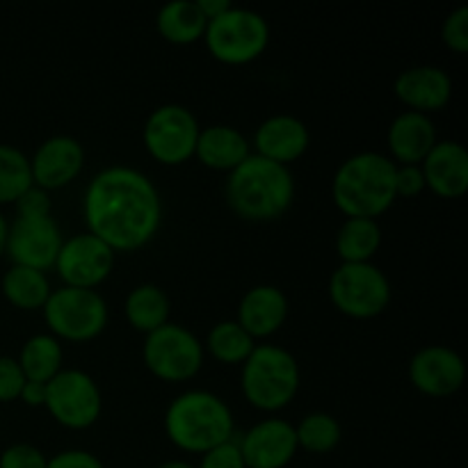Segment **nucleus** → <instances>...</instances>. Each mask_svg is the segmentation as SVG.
<instances>
[{"instance_id": "obj_1", "label": "nucleus", "mask_w": 468, "mask_h": 468, "mask_svg": "<svg viewBox=\"0 0 468 468\" xmlns=\"http://www.w3.org/2000/svg\"><path fill=\"white\" fill-rule=\"evenodd\" d=\"M87 233L117 254L149 245L163 224V201L146 174L128 165H112L96 174L82 197Z\"/></svg>"}, {"instance_id": "obj_2", "label": "nucleus", "mask_w": 468, "mask_h": 468, "mask_svg": "<svg viewBox=\"0 0 468 468\" xmlns=\"http://www.w3.org/2000/svg\"><path fill=\"white\" fill-rule=\"evenodd\" d=\"M224 197L233 213L247 222H274L295 201V178L283 165L251 154L227 174Z\"/></svg>"}, {"instance_id": "obj_3", "label": "nucleus", "mask_w": 468, "mask_h": 468, "mask_svg": "<svg viewBox=\"0 0 468 468\" xmlns=\"http://www.w3.org/2000/svg\"><path fill=\"white\" fill-rule=\"evenodd\" d=\"M334 206L346 218L378 219L396 204V163L378 151L350 155L332 181Z\"/></svg>"}, {"instance_id": "obj_4", "label": "nucleus", "mask_w": 468, "mask_h": 468, "mask_svg": "<svg viewBox=\"0 0 468 468\" xmlns=\"http://www.w3.org/2000/svg\"><path fill=\"white\" fill-rule=\"evenodd\" d=\"M169 443L190 455H206L236 437L231 407L210 391H186L165 411Z\"/></svg>"}, {"instance_id": "obj_5", "label": "nucleus", "mask_w": 468, "mask_h": 468, "mask_svg": "<svg viewBox=\"0 0 468 468\" xmlns=\"http://www.w3.org/2000/svg\"><path fill=\"white\" fill-rule=\"evenodd\" d=\"M300 366L286 347L256 346L240 370V388L254 410L274 414L295 400L300 391Z\"/></svg>"}, {"instance_id": "obj_6", "label": "nucleus", "mask_w": 468, "mask_h": 468, "mask_svg": "<svg viewBox=\"0 0 468 468\" xmlns=\"http://www.w3.org/2000/svg\"><path fill=\"white\" fill-rule=\"evenodd\" d=\"M46 327L58 341L87 343L99 338L108 327V302L99 291L62 286L50 292L44 304Z\"/></svg>"}, {"instance_id": "obj_7", "label": "nucleus", "mask_w": 468, "mask_h": 468, "mask_svg": "<svg viewBox=\"0 0 468 468\" xmlns=\"http://www.w3.org/2000/svg\"><path fill=\"white\" fill-rule=\"evenodd\" d=\"M204 41L218 62L242 67L265 53L270 44V26L254 9L231 5L222 16L208 21Z\"/></svg>"}, {"instance_id": "obj_8", "label": "nucleus", "mask_w": 468, "mask_h": 468, "mask_svg": "<svg viewBox=\"0 0 468 468\" xmlns=\"http://www.w3.org/2000/svg\"><path fill=\"white\" fill-rule=\"evenodd\" d=\"M329 300L352 320H373L391 304V283L373 263H341L329 277Z\"/></svg>"}, {"instance_id": "obj_9", "label": "nucleus", "mask_w": 468, "mask_h": 468, "mask_svg": "<svg viewBox=\"0 0 468 468\" xmlns=\"http://www.w3.org/2000/svg\"><path fill=\"white\" fill-rule=\"evenodd\" d=\"M206 350L199 338L183 324L167 323L146 334L142 359L154 378L169 384L190 382L204 366Z\"/></svg>"}, {"instance_id": "obj_10", "label": "nucleus", "mask_w": 468, "mask_h": 468, "mask_svg": "<svg viewBox=\"0 0 468 468\" xmlns=\"http://www.w3.org/2000/svg\"><path fill=\"white\" fill-rule=\"evenodd\" d=\"M199 131V122L192 110L178 103H165L146 117L142 140L155 163L176 167L195 158Z\"/></svg>"}, {"instance_id": "obj_11", "label": "nucleus", "mask_w": 468, "mask_h": 468, "mask_svg": "<svg viewBox=\"0 0 468 468\" xmlns=\"http://www.w3.org/2000/svg\"><path fill=\"white\" fill-rule=\"evenodd\" d=\"M44 407L67 430H90L103 411V393L91 375L64 368L46 384Z\"/></svg>"}, {"instance_id": "obj_12", "label": "nucleus", "mask_w": 468, "mask_h": 468, "mask_svg": "<svg viewBox=\"0 0 468 468\" xmlns=\"http://www.w3.org/2000/svg\"><path fill=\"white\" fill-rule=\"evenodd\" d=\"M62 242V231H59L53 215H46V218H21V215H16L7 227L5 256L12 261V265H23V268L46 272L55 265Z\"/></svg>"}, {"instance_id": "obj_13", "label": "nucleus", "mask_w": 468, "mask_h": 468, "mask_svg": "<svg viewBox=\"0 0 468 468\" xmlns=\"http://www.w3.org/2000/svg\"><path fill=\"white\" fill-rule=\"evenodd\" d=\"M55 272L69 288L96 291L114 270V251L91 233H76L62 242Z\"/></svg>"}, {"instance_id": "obj_14", "label": "nucleus", "mask_w": 468, "mask_h": 468, "mask_svg": "<svg viewBox=\"0 0 468 468\" xmlns=\"http://www.w3.org/2000/svg\"><path fill=\"white\" fill-rule=\"evenodd\" d=\"M466 379L464 359L446 346L420 347L410 361V382L430 398L455 396Z\"/></svg>"}, {"instance_id": "obj_15", "label": "nucleus", "mask_w": 468, "mask_h": 468, "mask_svg": "<svg viewBox=\"0 0 468 468\" xmlns=\"http://www.w3.org/2000/svg\"><path fill=\"white\" fill-rule=\"evenodd\" d=\"M85 167V146L71 135H53L30 158L32 183L50 195L76 181Z\"/></svg>"}, {"instance_id": "obj_16", "label": "nucleus", "mask_w": 468, "mask_h": 468, "mask_svg": "<svg viewBox=\"0 0 468 468\" xmlns=\"http://www.w3.org/2000/svg\"><path fill=\"white\" fill-rule=\"evenodd\" d=\"M247 468H286L297 455L295 425L283 419H265L238 439Z\"/></svg>"}, {"instance_id": "obj_17", "label": "nucleus", "mask_w": 468, "mask_h": 468, "mask_svg": "<svg viewBox=\"0 0 468 468\" xmlns=\"http://www.w3.org/2000/svg\"><path fill=\"white\" fill-rule=\"evenodd\" d=\"M398 101L411 110V112L432 114L446 108L452 96V80L443 69L430 67H411L405 69L393 82Z\"/></svg>"}, {"instance_id": "obj_18", "label": "nucleus", "mask_w": 468, "mask_h": 468, "mask_svg": "<svg viewBox=\"0 0 468 468\" xmlns=\"http://www.w3.org/2000/svg\"><path fill=\"white\" fill-rule=\"evenodd\" d=\"M311 144L309 128L302 119L292 114H274L268 117L254 133V154L265 160L283 165L300 160Z\"/></svg>"}, {"instance_id": "obj_19", "label": "nucleus", "mask_w": 468, "mask_h": 468, "mask_svg": "<svg viewBox=\"0 0 468 468\" xmlns=\"http://www.w3.org/2000/svg\"><path fill=\"white\" fill-rule=\"evenodd\" d=\"M420 169L425 187L441 199H460L468 190V154L460 142H437L428 158L420 163Z\"/></svg>"}, {"instance_id": "obj_20", "label": "nucleus", "mask_w": 468, "mask_h": 468, "mask_svg": "<svg viewBox=\"0 0 468 468\" xmlns=\"http://www.w3.org/2000/svg\"><path fill=\"white\" fill-rule=\"evenodd\" d=\"M288 297L282 288L261 283L250 288L238 304L236 323L251 338H270L286 324Z\"/></svg>"}, {"instance_id": "obj_21", "label": "nucleus", "mask_w": 468, "mask_h": 468, "mask_svg": "<svg viewBox=\"0 0 468 468\" xmlns=\"http://www.w3.org/2000/svg\"><path fill=\"white\" fill-rule=\"evenodd\" d=\"M437 142V126L432 117L407 110L398 114L388 126V158L398 165H420Z\"/></svg>"}, {"instance_id": "obj_22", "label": "nucleus", "mask_w": 468, "mask_h": 468, "mask_svg": "<svg viewBox=\"0 0 468 468\" xmlns=\"http://www.w3.org/2000/svg\"><path fill=\"white\" fill-rule=\"evenodd\" d=\"M250 155V140L238 128L227 126V123H215V126L199 131L195 158L213 172H233Z\"/></svg>"}, {"instance_id": "obj_23", "label": "nucleus", "mask_w": 468, "mask_h": 468, "mask_svg": "<svg viewBox=\"0 0 468 468\" xmlns=\"http://www.w3.org/2000/svg\"><path fill=\"white\" fill-rule=\"evenodd\" d=\"M206 16L197 7V0H174L160 7L155 16V27L160 37L174 46H190L204 39Z\"/></svg>"}, {"instance_id": "obj_24", "label": "nucleus", "mask_w": 468, "mask_h": 468, "mask_svg": "<svg viewBox=\"0 0 468 468\" xmlns=\"http://www.w3.org/2000/svg\"><path fill=\"white\" fill-rule=\"evenodd\" d=\"M169 304L167 292L155 283H142L135 286L126 297L123 314H126L128 324L140 334H151L169 323Z\"/></svg>"}, {"instance_id": "obj_25", "label": "nucleus", "mask_w": 468, "mask_h": 468, "mask_svg": "<svg viewBox=\"0 0 468 468\" xmlns=\"http://www.w3.org/2000/svg\"><path fill=\"white\" fill-rule=\"evenodd\" d=\"M382 247V229L378 219L346 218L336 233V254L341 263H373Z\"/></svg>"}, {"instance_id": "obj_26", "label": "nucleus", "mask_w": 468, "mask_h": 468, "mask_svg": "<svg viewBox=\"0 0 468 468\" xmlns=\"http://www.w3.org/2000/svg\"><path fill=\"white\" fill-rule=\"evenodd\" d=\"M0 291H3L5 300L12 306H16V309L41 311L46 302H48L53 288H50L46 272L23 268V265H12V268L3 274Z\"/></svg>"}, {"instance_id": "obj_27", "label": "nucleus", "mask_w": 468, "mask_h": 468, "mask_svg": "<svg viewBox=\"0 0 468 468\" xmlns=\"http://www.w3.org/2000/svg\"><path fill=\"white\" fill-rule=\"evenodd\" d=\"M16 361L27 382L48 384L59 370H64L62 343L50 334H35L23 343Z\"/></svg>"}, {"instance_id": "obj_28", "label": "nucleus", "mask_w": 468, "mask_h": 468, "mask_svg": "<svg viewBox=\"0 0 468 468\" xmlns=\"http://www.w3.org/2000/svg\"><path fill=\"white\" fill-rule=\"evenodd\" d=\"M254 347L256 341L236 320H224V323H218L210 329L204 350H208V355L219 364L242 366L247 356L254 352Z\"/></svg>"}, {"instance_id": "obj_29", "label": "nucleus", "mask_w": 468, "mask_h": 468, "mask_svg": "<svg viewBox=\"0 0 468 468\" xmlns=\"http://www.w3.org/2000/svg\"><path fill=\"white\" fill-rule=\"evenodd\" d=\"M297 448L311 455H327L341 443V423L332 414L314 411L295 425Z\"/></svg>"}, {"instance_id": "obj_30", "label": "nucleus", "mask_w": 468, "mask_h": 468, "mask_svg": "<svg viewBox=\"0 0 468 468\" xmlns=\"http://www.w3.org/2000/svg\"><path fill=\"white\" fill-rule=\"evenodd\" d=\"M32 186L30 158L16 146L0 144V206L16 204Z\"/></svg>"}, {"instance_id": "obj_31", "label": "nucleus", "mask_w": 468, "mask_h": 468, "mask_svg": "<svg viewBox=\"0 0 468 468\" xmlns=\"http://www.w3.org/2000/svg\"><path fill=\"white\" fill-rule=\"evenodd\" d=\"M441 41L452 53H468V7H464V5L448 14L441 26Z\"/></svg>"}, {"instance_id": "obj_32", "label": "nucleus", "mask_w": 468, "mask_h": 468, "mask_svg": "<svg viewBox=\"0 0 468 468\" xmlns=\"http://www.w3.org/2000/svg\"><path fill=\"white\" fill-rule=\"evenodd\" d=\"M48 457L32 443H12L0 452V468H46Z\"/></svg>"}, {"instance_id": "obj_33", "label": "nucleus", "mask_w": 468, "mask_h": 468, "mask_svg": "<svg viewBox=\"0 0 468 468\" xmlns=\"http://www.w3.org/2000/svg\"><path fill=\"white\" fill-rule=\"evenodd\" d=\"M26 384L21 366L12 356H0V402L18 400Z\"/></svg>"}, {"instance_id": "obj_34", "label": "nucleus", "mask_w": 468, "mask_h": 468, "mask_svg": "<svg viewBox=\"0 0 468 468\" xmlns=\"http://www.w3.org/2000/svg\"><path fill=\"white\" fill-rule=\"evenodd\" d=\"M197 468H247L240 455V448H238V439L233 437L231 441L222 443V446L201 455V462Z\"/></svg>"}, {"instance_id": "obj_35", "label": "nucleus", "mask_w": 468, "mask_h": 468, "mask_svg": "<svg viewBox=\"0 0 468 468\" xmlns=\"http://www.w3.org/2000/svg\"><path fill=\"white\" fill-rule=\"evenodd\" d=\"M50 208H53L50 195L37 186L23 192L16 201V215H21V218H46V215H50Z\"/></svg>"}, {"instance_id": "obj_36", "label": "nucleus", "mask_w": 468, "mask_h": 468, "mask_svg": "<svg viewBox=\"0 0 468 468\" xmlns=\"http://www.w3.org/2000/svg\"><path fill=\"white\" fill-rule=\"evenodd\" d=\"M425 190V176L420 165H396V195L419 197Z\"/></svg>"}, {"instance_id": "obj_37", "label": "nucleus", "mask_w": 468, "mask_h": 468, "mask_svg": "<svg viewBox=\"0 0 468 468\" xmlns=\"http://www.w3.org/2000/svg\"><path fill=\"white\" fill-rule=\"evenodd\" d=\"M46 468H105L103 462L90 451H62L58 455L48 457V464Z\"/></svg>"}, {"instance_id": "obj_38", "label": "nucleus", "mask_w": 468, "mask_h": 468, "mask_svg": "<svg viewBox=\"0 0 468 468\" xmlns=\"http://www.w3.org/2000/svg\"><path fill=\"white\" fill-rule=\"evenodd\" d=\"M18 400L27 407H44L46 402V384L41 382H27L23 384V391L18 396Z\"/></svg>"}, {"instance_id": "obj_39", "label": "nucleus", "mask_w": 468, "mask_h": 468, "mask_svg": "<svg viewBox=\"0 0 468 468\" xmlns=\"http://www.w3.org/2000/svg\"><path fill=\"white\" fill-rule=\"evenodd\" d=\"M197 7L201 9L206 21H213V18L222 16V14L231 7V3H229V0H197Z\"/></svg>"}, {"instance_id": "obj_40", "label": "nucleus", "mask_w": 468, "mask_h": 468, "mask_svg": "<svg viewBox=\"0 0 468 468\" xmlns=\"http://www.w3.org/2000/svg\"><path fill=\"white\" fill-rule=\"evenodd\" d=\"M7 227H9V222L5 219L3 210H0V259L5 256V245H7Z\"/></svg>"}, {"instance_id": "obj_41", "label": "nucleus", "mask_w": 468, "mask_h": 468, "mask_svg": "<svg viewBox=\"0 0 468 468\" xmlns=\"http://www.w3.org/2000/svg\"><path fill=\"white\" fill-rule=\"evenodd\" d=\"M158 468H197V466L187 464V462H183V460H169V462H163Z\"/></svg>"}]
</instances>
